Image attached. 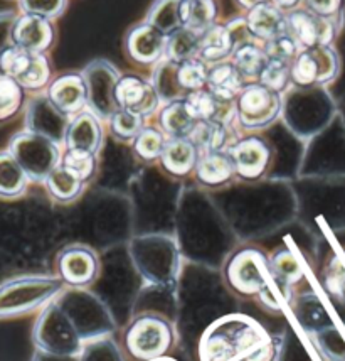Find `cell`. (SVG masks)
<instances>
[{
  "label": "cell",
  "mask_w": 345,
  "mask_h": 361,
  "mask_svg": "<svg viewBox=\"0 0 345 361\" xmlns=\"http://www.w3.org/2000/svg\"><path fill=\"white\" fill-rule=\"evenodd\" d=\"M276 355L270 334L246 316L222 317L201 343L202 361H278Z\"/></svg>",
  "instance_id": "1"
},
{
  "label": "cell",
  "mask_w": 345,
  "mask_h": 361,
  "mask_svg": "<svg viewBox=\"0 0 345 361\" xmlns=\"http://www.w3.org/2000/svg\"><path fill=\"white\" fill-rule=\"evenodd\" d=\"M61 279L24 275L0 283V321L25 316L51 304L63 290Z\"/></svg>",
  "instance_id": "2"
},
{
  "label": "cell",
  "mask_w": 345,
  "mask_h": 361,
  "mask_svg": "<svg viewBox=\"0 0 345 361\" xmlns=\"http://www.w3.org/2000/svg\"><path fill=\"white\" fill-rule=\"evenodd\" d=\"M226 275L230 286L238 294L260 295L263 300L270 298V306L275 309L280 307L271 294L270 281H275L271 265L261 252L253 248L238 252L227 264Z\"/></svg>",
  "instance_id": "3"
},
{
  "label": "cell",
  "mask_w": 345,
  "mask_h": 361,
  "mask_svg": "<svg viewBox=\"0 0 345 361\" xmlns=\"http://www.w3.org/2000/svg\"><path fill=\"white\" fill-rule=\"evenodd\" d=\"M34 345L49 356H73L80 351V334L71 317L58 304H47L32 331Z\"/></svg>",
  "instance_id": "4"
},
{
  "label": "cell",
  "mask_w": 345,
  "mask_h": 361,
  "mask_svg": "<svg viewBox=\"0 0 345 361\" xmlns=\"http://www.w3.org/2000/svg\"><path fill=\"white\" fill-rule=\"evenodd\" d=\"M7 150L32 180H46L47 176L59 166L58 145L53 137L41 132H20L12 137Z\"/></svg>",
  "instance_id": "5"
},
{
  "label": "cell",
  "mask_w": 345,
  "mask_h": 361,
  "mask_svg": "<svg viewBox=\"0 0 345 361\" xmlns=\"http://www.w3.org/2000/svg\"><path fill=\"white\" fill-rule=\"evenodd\" d=\"M170 324L163 317L145 314L133 319L125 331V348L133 358L150 361L161 358L172 346Z\"/></svg>",
  "instance_id": "6"
},
{
  "label": "cell",
  "mask_w": 345,
  "mask_h": 361,
  "mask_svg": "<svg viewBox=\"0 0 345 361\" xmlns=\"http://www.w3.org/2000/svg\"><path fill=\"white\" fill-rule=\"evenodd\" d=\"M280 98L275 90L265 85H253L241 93L238 117L244 127L260 128L273 122L280 111Z\"/></svg>",
  "instance_id": "7"
},
{
  "label": "cell",
  "mask_w": 345,
  "mask_h": 361,
  "mask_svg": "<svg viewBox=\"0 0 345 361\" xmlns=\"http://www.w3.org/2000/svg\"><path fill=\"white\" fill-rule=\"evenodd\" d=\"M339 73V56L329 46H315L299 56L291 76L300 85L327 83Z\"/></svg>",
  "instance_id": "8"
},
{
  "label": "cell",
  "mask_w": 345,
  "mask_h": 361,
  "mask_svg": "<svg viewBox=\"0 0 345 361\" xmlns=\"http://www.w3.org/2000/svg\"><path fill=\"white\" fill-rule=\"evenodd\" d=\"M288 27L293 34V39L305 49L315 46H329L335 36V25L329 17L307 11L293 12L288 17Z\"/></svg>",
  "instance_id": "9"
},
{
  "label": "cell",
  "mask_w": 345,
  "mask_h": 361,
  "mask_svg": "<svg viewBox=\"0 0 345 361\" xmlns=\"http://www.w3.org/2000/svg\"><path fill=\"white\" fill-rule=\"evenodd\" d=\"M59 279L68 286H88L98 274L96 255L84 247H68L58 257Z\"/></svg>",
  "instance_id": "10"
},
{
  "label": "cell",
  "mask_w": 345,
  "mask_h": 361,
  "mask_svg": "<svg viewBox=\"0 0 345 361\" xmlns=\"http://www.w3.org/2000/svg\"><path fill=\"white\" fill-rule=\"evenodd\" d=\"M115 102L122 110L144 117L155 110L158 94L146 81L135 76H123L115 87Z\"/></svg>",
  "instance_id": "11"
},
{
  "label": "cell",
  "mask_w": 345,
  "mask_h": 361,
  "mask_svg": "<svg viewBox=\"0 0 345 361\" xmlns=\"http://www.w3.org/2000/svg\"><path fill=\"white\" fill-rule=\"evenodd\" d=\"M12 41L27 53L42 54L53 42V25L44 17L24 14L14 20Z\"/></svg>",
  "instance_id": "12"
},
{
  "label": "cell",
  "mask_w": 345,
  "mask_h": 361,
  "mask_svg": "<svg viewBox=\"0 0 345 361\" xmlns=\"http://www.w3.org/2000/svg\"><path fill=\"white\" fill-rule=\"evenodd\" d=\"M230 154L236 173L244 179H258L265 173L270 162L268 145L256 137L236 142L230 149Z\"/></svg>",
  "instance_id": "13"
},
{
  "label": "cell",
  "mask_w": 345,
  "mask_h": 361,
  "mask_svg": "<svg viewBox=\"0 0 345 361\" xmlns=\"http://www.w3.org/2000/svg\"><path fill=\"white\" fill-rule=\"evenodd\" d=\"M88 97L84 81L76 75L61 76L51 85L49 88V103L61 114H76L83 109Z\"/></svg>",
  "instance_id": "14"
},
{
  "label": "cell",
  "mask_w": 345,
  "mask_h": 361,
  "mask_svg": "<svg viewBox=\"0 0 345 361\" xmlns=\"http://www.w3.org/2000/svg\"><path fill=\"white\" fill-rule=\"evenodd\" d=\"M189 111L197 122H218L226 123L232 117L231 100L218 97L213 92L197 90L185 100Z\"/></svg>",
  "instance_id": "15"
},
{
  "label": "cell",
  "mask_w": 345,
  "mask_h": 361,
  "mask_svg": "<svg viewBox=\"0 0 345 361\" xmlns=\"http://www.w3.org/2000/svg\"><path fill=\"white\" fill-rule=\"evenodd\" d=\"M68 150L93 154L100 147L101 128L98 120L89 114H81L69 123L66 130Z\"/></svg>",
  "instance_id": "16"
},
{
  "label": "cell",
  "mask_w": 345,
  "mask_h": 361,
  "mask_svg": "<svg viewBox=\"0 0 345 361\" xmlns=\"http://www.w3.org/2000/svg\"><path fill=\"white\" fill-rule=\"evenodd\" d=\"M167 41L161 29L153 27L152 24L138 25L128 36L127 46L132 58L140 63H152L162 54Z\"/></svg>",
  "instance_id": "17"
},
{
  "label": "cell",
  "mask_w": 345,
  "mask_h": 361,
  "mask_svg": "<svg viewBox=\"0 0 345 361\" xmlns=\"http://www.w3.org/2000/svg\"><path fill=\"white\" fill-rule=\"evenodd\" d=\"M246 25H248V29L253 34L270 41L287 34L288 23L284 20L278 7L273 6V4L263 2L251 8Z\"/></svg>",
  "instance_id": "18"
},
{
  "label": "cell",
  "mask_w": 345,
  "mask_h": 361,
  "mask_svg": "<svg viewBox=\"0 0 345 361\" xmlns=\"http://www.w3.org/2000/svg\"><path fill=\"white\" fill-rule=\"evenodd\" d=\"M162 164L174 176H185L197 166V147L189 137L182 139H170L165 142L162 152Z\"/></svg>",
  "instance_id": "19"
},
{
  "label": "cell",
  "mask_w": 345,
  "mask_h": 361,
  "mask_svg": "<svg viewBox=\"0 0 345 361\" xmlns=\"http://www.w3.org/2000/svg\"><path fill=\"white\" fill-rule=\"evenodd\" d=\"M197 179L207 186H219L236 173L234 162H232L230 152H207L197 161L196 166Z\"/></svg>",
  "instance_id": "20"
},
{
  "label": "cell",
  "mask_w": 345,
  "mask_h": 361,
  "mask_svg": "<svg viewBox=\"0 0 345 361\" xmlns=\"http://www.w3.org/2000/svg\"><path fill=\"white\" fill-rule=\"evenodd\" d=\"M29 176L8 150L0 152V197H17L25 191Z\"/></svg>",
  "instance_id": "21"
},
{
  "label": "cell",
  "mask_w": 345,
  "mask_h": 361,
  "mask_svg": "<svg viewBox=\"0 0 345 361\" xmlns=\"http://www.w3.org/2000/svg\"><path fill=\"white\" fill-rule=\"evenodd\" d=\"M189 139L197 149L207 152H221L230 142V128L226 123L197 122Z\"/></svg>",
  "instance_id": "22"
},
{
  "label": "cell",
  "mask_w": 345,
  "mask_h": 361,
  "mask_svg": "<svg viewBox=\"0 0 345 361\" xmlns=\"http://www.w3.org/2000/svg\"><path fill=\"white\" fill-rule=\"evenodd\" d=\"M215 6L213 0H182L179 4L180 23L192 32L206 31L214 20Z\"/></svg>",
  "instance_id": "23"
},
{
  "label": "cell",
  "mask_w": 345,
  "mask_h": 361,
  "mask_svg": "<svg viewBox=\"0 0 345 361\" xmlns=\"http://www.w3.org/2000/svg\"><path fill=\"white\" fill-rule=\"evenodd\" d=\"M197 120L192 117L185 102H172L163 109L161 115V126L165 134L172 139H182L189 137L196 127Z\"/></svg>",
  "instance_id": "24"
},
{
  "label": "cell",
  "mask_w": 345,
  "mask_h": 361,
  "mask_svg": "<svg viewBox=\"0 0 345 361\" xmlns=\"http://www.w3.org/2000/svg\"><path fill=\"white\" fill-rule=\"evenodd\" d=\"M207 85L214 94L226 98V100H232L241 92L243 80H241V73L236 70V66L219 64L207 75Z\"/></svg>",
  "instance_id": "25"
},
{
  "label": "cell",
  "mask_w": 345,
  "mask_h": 361,
  "mask_svg": "<svg viewBox=\"0 0 345 361\" xmlns=\"http://www.w3.org/2000/svg\"><path fill=\"white\" fill-rule=\"evenodd\" d=\"M47 191L58 201H71L81 192L83 188V179L77 178L71 169L59 164L56 169L46 178Z\"/></svg>",
  "instance_id": "26"
},
{
  "label": "cell",
  "mask_w": 345,
  "mask_h": 361,
  "mask_svg": "<svg viewBox=\"0 0 345 361\" xmlns=\"http://www.w3.org/2000/svg\"><path fill=\"white\" fill-rule=\"evenodd\" d=\"M232 46H234V42H232L230 29L215 25V27L207 29L204 36L199 39V53L204 59L218 61V59L227 56Z\"/></svg>",
  "instance_id": "27"
},
{
  "label": "cell",
  "mask_w": 345,
  "mask_h": 361,
  "mask_svg": "<svg viewBox=\"0 0 345 361\" xmlns=\"http://www.w3.org/2000/svg\"><path fill=\"white\" fill-rule=\"evenodd\" d=\"M24 88L11 76L0 73V122H7L20 110Z\"/></svg>",
  "instance_id": "28"
},
{
  "label": "cell",
  "mask_w": 345,
  "mask_h": 361,
  "mask_svg": "<svg viewBox=\"0 0 345 361\" xmlns=\"http://www.w3.org/2000/svg\"><path fill=\"white\" fill-rule=\"evenodd\" d=\"M51 68L44 54H31L24 71L17 76V83L24 90H41L49 81Z\"/></svg>",
  "instance_id": "29"
},
{
  "label": "cell",
  "mask_w": 345,
  "mask_h": 361,
  "mask_svg": "<svg viewBox=\"0 0 345 361\" xmlns=\"http://www.w3.org/2000/svg\"><path fill=\"white\" fill-rule=\"evenodd\" d=\"M266 56L258 49L256 46L243 44L238 47L234 54V66L241 73V76L253 78V76H261L266 66Z\"/></svg>",
  "instance_id": "30"
},
{
  "label": "cell",
  "mask_w": 345,
  "mask_h": 361,
  "mask_svg": "<svg viewBox=\"0 0 345 361\" xmlns=\"http://www.w3.org/2000/svg\"><path fill=\"white\" fill-rule=\"evenodd\" d=\"M165 46L167 54H169L170 59H174V61H187L196 53V49H199V39L196 37V32L184 27L172 32Z\"/></svg>",
  "instance_id": "31"
},
{
  "label": "cell",
  "mask_w": 345,
  "mask_h": 361,
  "mask_svg": "<svg viewBox=\"0 0 345 361\" xmlns=\"http://www.w3.org/2000/svg\"><path fill=\"white\" fill-rule=\"evenodd\" d=\"M270 265L275 281L276 283H280V286H291V283H295L301 279V269L291 252H278L273 259H271Z\"/></svg>",
  "instance_id": "32"
},
{
  "label": "cell",
  "mask_w": 345,
  "mask_h": 361,
  "mask_svg": "<svg viewBox=\"0 0 345 361\" xmlns=\"http://www.w3.org/2000/svg\"><path fill=\"white\" fill-rule=\"evenodd\" d=\"M165 147L163 135L155 128H142V132L135 137V152L145 161H153L161 157Z\"/></svg>",
  "instance_id": "33"
},
{
  "label": "cell",
  "mask_w": 345,
  "mask_h": 361,
  "mask_svg": "<svg viewBox=\"0 0 345 361\" xmlns=\"http://www.w3.org/2000/svg\"><path fill=\"white\" fill-rule=\"evenodd\" d=\"M111 130L118 139H135L142 132V117L127 110H116L111 115Z\"/></svg>",
  "instance_id": "34"
},
{
  "label": "cell",
  "mask_w": 345,
  "mask_h": 361,
  "mask_svg": "<svg viewBox=\"0 0 345 361\" xmlns=\"http://www.w3.org/2000/svg\"><path fill=\"white\" fill-rule=\"evenodd\" d=\"M177 75H179L180 87L184 90H191V92H197V90L204 87V83H207L204 64H201L199 61H192V59H187V61L179 64Z\"/></svg>",
  "instance_id": "35"
},
{
  "label": "cell",
  "mask_w": 345,
  "mask_h": 361,
  "mask_svg": "<svg viewBox=\"0 0 345 361\" xmlns=\"http://www.w3.org/2000/svg\"><path fill=\"white\" fill-rule=\"evenodd\" d=\"M179 20V4L175 0H161V4L153 7L152 14H150V24L161 29L162 32L170 31Z\"/></svg>",
  "instance_id": "36"
},
{
  "label": "cell",
  "mask_w": 345,
  "mask_h": 361,
  "mask_svg": "<svg viewBox=\"0 0 345 361\" xmlns=\"http://www.w3.org/2000/svg\"><path fill=\"white\" fill-rule=\"evenodd\" d=\"M63 166L71 169L77 178L88 179L94 171V157L93 154L77 152V150H68L66 156L63 157Z\"/></svg>",
  "instance_id": "37"
},
{
  "label": "cell",
  "mask_w": 345,
  "mask_h": 361,
  "mask_svg": "<svg viewBox=\"0 0 345 361\" xmlns=\"http://www.w3.org/2000/svg\"><path fill=\"white\" fill-rule=\"evenodd\" d=\"M66 0H20V7L25 14H32L51 19L61 14Z\"/></svg>",
  "instance_id": "38"
},
{
  "label": "cell",
  "mask_w": 345,
  "mask_h": 361,
  "mask_svg": "<svg viewBox=\"0 0 345 361\" xmlns=\"http://www.w3.org/2000/svg\"><path fill=\"white\" fill-rule=\"evenodd\" d=\"M288 80V64L284 61H276L271 59L270 63H266L265 70L261 73V81L265 87H268L275 92L284 88Z\"/></svg>",
  "instance_id": "39"
},
{
  "label": "cell",
  "mask_w": 345,
  "mask_h": 361,
  "mask_svg": "<svg viewBox=\"0 0 345 361\" xmlns=\"http://www.w3.org/2000/svg\"><path fill=\"white\" fill-rule=\"evenodd\" d=\"M296 53V41L293 37L283 36L275 37V39H270L268 44H266V56H270L271 59H276V61H284L291 59Z\"/></svg>",
  "instance_id": "40"
},
{
  "label": "cell",
  "mask_w": 345,
  "mask_h": 361,
  "mask_svg": "<svg viewBox=\"0 0 345 361\" xmlns=\"http://www.w3.org/2000/svg\"><path fill=\"white\" fill-rule=\"evenodd\" d=\"M325 287L334 298H345V269L335 259L325 274Z\"/></svg>",
  "instance_id": "41"
},
{
  "label": "cell",
  "mask_w": 345,
  "mask_h": 361,
  "mask_svg": "<svg viewBox=\"0 0 345 361\" xmlns=\"http://www.w3.org/2000/svg\"><path fill=\"white\" fill-rule=\"evenodd\" d=\"M81 361H122L116 355L115 346L111 343H98L89 348L88 351H84V356Z\"/></svg>",
  "instance_id": "42"
},
{
  "label": "cell",
  "mask_w": 345,
  "mask_h": 361,
  "mask_svg": "<svg viewBox=\"0 0 345 361\" xmlns=\"http://www.w3.org/2000/svg\"><path fill=\"white\" fill-rule=\"evenodd\" d=\"M310 12L322 17L335 16L342 7V0H307Z\"/></svg>",
  "instance_id": "43"
},
{
  "label": "cell",
  "mask_w": 345,
  "mask_h": 361,
  "mask_svg": "<svg viewBox=\"0 0 345 361\" xmlns=\"http://www.w3.org/2000/svg\"><path fill=\"white\" fill-rule=\"evenodd\" d=\"M299 0H275V4L278 7H293Z\"/></svg>",
  "instance_id": "44"
},
{
  "label": "cell",
  "mask_w": 345,
  "mask_h": 361,
  "mask_svg": "<svg viewBox=\"0 0 345 361\" xmlns=\"http://www.w3.org/2000/svg\"><path fill=\"white\" fill-rule=\"evenodd\" d=\"M239 2L243 4V6L254 7V6H258V4H263V2H265V0H239Z\"/></svg>",
  "instance_id": "45"
}]
</instances>
